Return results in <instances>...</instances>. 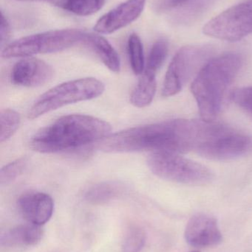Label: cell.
<instances>
[{"mask_svg":"<svg viewBox=\"0 0 252 252\" xmlns=\"http://www.w3.org/2000/svg\"><path fill=\"white\" fill-rule=\"evenodd\" d=\"M204 121L173 120L132 127L109 135L101 142L105 152L150 151L183 154L195 151L204 133Z\"/></svg>","mask_w":252,"mask_h":252,"instance_id":"6da1fadb","label":"cell"},{"mask_svg":"<svg viewBox=\"0 0 252 252\" xmlns=\"http://www.w3.org/2000/svg\"><path fill=\"white\" fill-rule=\"evenodd\" d=\"M110 124L95 117L70 115L38 130L31 138L34 151L52 154L103 140L110 135Z\"/></svg>","mask_w":252,"mask_h":252,"instance_id":"7a4b0ae2","label":"cell"},{"mask_svg":"<svg viewBox=\"0 0 252 252\" xmlns=\"http://www.w3.org/2000/svg\"><path fill=\"white\" fill-rule=\"evenodd\" d=\"M243 64L236 53H226L210 59L203 66L192 84L202 120L214 121L223 107L226 93Z\"/></svg>","mask_w":252,"mask_h":252,"instance_id":"3957f363","label":"cell"},{"mask_svg":"<svg viewBox=\"0 0 252 252\" xmlns=\"http://www.w3.org/2000/svg\"><path fill=\"white\" fill-rule=\"evenodd\" d=\"M105 90V84L94 78H80L63 83L38 97L30 109L28 118L36 119L68 105L96 98L103 94Z\"/></svg>","mask_w":252,"mask_h":252,"instance_id":"277c9868","label":"cell"},{"mask_svg":"<svg viewBox=\"0 0 252 252\" xmlns=\"http://www.w3.org/2000/svg\"><path fill=\"white\" fill-rule=\"evenodd\" d=\"M84 34L85 32L81 30L61 29L28 35L7 44L1 56L13 59L58 53L82 43Z\"/></svg>","mask_w":252,"mask_h":252,"instance_id":"5b68a950","label":"cell"},{"mask_svg":"<svg viewBox=\"0 0 252 252\" xmlns=\"http://www.w3.org/2000/svg\"><path fill=\"white\" fill-rule=\"evenodd\" d=\"M147 165L155 176L176 183L198 186L207 185L214 179L213 172L206 166L175 153H152Z\"/></svg>","mask_w":252,"mask_h":252,"instance_id":"8992f818","label":"cell"},{"mask_svg":"<svg viewBox=\"0 0 252 252\" xmlns=\"http://www.w3.org/2000/svg\"><path fill=\"white\" fill-rule=\"evenodd\" d=\"M252 150L250 136L213 121L195 151L208 159L226 161L244 157Z\"/></svg>","mask_w":252,"mask_h":252,"instance_id":"52a82bcc","label":"cell"},{"mask_svg":"<svg viewBox=\"0 0 252 252\" xmlns=\"http://www.w3.org/2000/svg\"><path fill=\"white\" fill-rule=\"evenodd\" d=\"M210 51L204 47H182L173 58L163 84L162 94L172 97L181 91L187 81L202 69L210 59Z\"/></svg>","mask_w":252,"mask_h":252,"instance_id":"ba28073f","label":"cell"},{"mask_svg":"<svg viewBox=\"0 0 252 252\" xmlns=\"http://www.w3.org/2000/svg\"><path fill=\"white\" fill-rule=\"evenodd\" d=\"M203 32L226 41H238L252 34V0L229 7L207 22Z\"/></svg>","mask_w":252,"mask_h":252,"instance_id":"9c48e42d","label":"cell"},{"mask_svg":"<svg viewBox=\"0 0 252 252\" xmlns=\"http://www.w3.org/2000/svg\"><path fill=\"white\" fill-rule=\"evenodd\" d=\"M185 239L196 248L216 247L223 241L217 219L205 214L192 216L186 226Z\"/></svg>","mask_w":252,"mask_h":252,"instance_id":"30bf717a","label":"cell"},{"mask_svg":"<svg viewBox=\"0 0 252 252\" xmlns=\"http://www.w3.org/2000/svg\"><path fill=\"white\" fill-rule=\"evenodd\" d=\"M146 0H127L105 13L96 22L94 31L99 34H110L136 20L143 12Z\"/></svg>","mask_w":252,"mask_h":252,"instance_id":"8fae6325","label":"cell"},{"mask_svg":"<svg viewBox=\"0 0 252 252\" xmlns=\"http://www.w3.org/2000/svg\"><path fill=\"white\" fill-rule=\"evenodd\" d=\"M53 69L44 61L35 58H24L15 63L10 73L13 84L19 87H37L51 80Z\"/></svg>","mask_w":252,"mask_h":252,"instance_id":"7c38bea8","label":"cell"},{"mask_svg":"<svg viewBox=\"0 0 252 252\" xmlns=\"http://www.w3.org/2000/svg\"><path fill=\"white\" fill-rule=\"evenodd\" d=\"M18 208L22 217L28 223L42 226L53 216L54 202L48 194L41 192H28L19 197Z\"/></svg>","mask_w":252,"mask_h":252,"instance_id":"4fadbf2b","label":"cell"},{"mask_svg":"<svg viewBox=\"0 0 252 252\" xmlns=\"http://www.w3.org/2000/svg\"><path fill=\"white\" fill-rule=\"evenodd\" d=\"M42 235L41 226L30 223L19 225L1 236V244L9 247H33L40 242Z\"/></svg>","mask_w":252,"mask_h":252,"instance_id":"5bb4252c","label":"cell"},{"mask_svg":"<svg viewBox=\"0 0 252 252\" xmlns=\"http://www.w3.org/2000/svg\"><path fill=\"white\" fill-rule=\"evenodd\" d=\"M82 43L93 50L109 70L116 73L120 72L121 60L119 56L105 37L99 34L85 32Z\"/></svg>","mask_w":252,"mask_h":252,"instance_id":"9a60e30c","label":"cell"},{"mask_svg":"<svg viewBox=\"0 0 252 252\" xmlns=\"http://www.w3.org/2000/svg\"><path fill=\"white\" fill-rule=\"evenodd\" d=\"M156 92L155 75L144 72L137 85L132 92L130 102L138 108H144L152 103Z\"/></svg>","mask_w":252,"mask_h":252,"instance_id":"2e32d148","label":"cell"},{"mask_svg":"<svg viewBox=\"0 0 252 252\" xmlns=\"http://www.w3.org/2000/svg\"><path fill=\"white\" fill-rule=\"evenodd\" d=\"M124 186L119 182H106L90 187L85 192V199L93 204H105L118 196Z\"/></svg>","mask_w":252,"mask_h":252,"instance_id":"e0dca14e","label":"cell"},{"mask_svg":"<svg viewBox=\"0 0 252 252\" xmlns=\"http://www.w3.org/2000/svg\"><path fill=\"white\" fill-rule=\"evenodd\" d=\"M53 4L78 16H90L99 11L105 0H50Z\"/></svg>","mask_w":252,"mask_h":252,"instance_id":"ac0fdd59","label":"cell"},{"mask_svg":"<svg viewBox=\"0 0 252 252\" xmlns=\"http://www.w3.org/2000/svg\"><path fill=\"white\" fill-rule=\"evenodd\" d=\"M168 51L169 46L167 41L164 40L157 41L151 48L144 72L156 76L157 72L161 69L167 59Z\"/></svg>","mask_w":252,"mask_h":252,"instance_id":"d6986e66","label":"cell"},{"mask_svg":"<svg viewBox=\"0 0 252 252\" xmlns=\"http://www.w3.org/2000/svg\"><path fill=\"white\" fill-rule=\"evenodd\" d=\"M127 47L133 72L136 75H142L145 69L144 55L142 40L137 34H131L129 37Z\"/></svg>","mask_w":252,"mask_h":252,"instance_id":"ffe728a7","label":"cell"},{"mask_svg":"<svg viewBox=\"0 0 252 252\" xmlns=\"http://www.w3.org/2000/svg\"><path fill=\"white\" fill-rule=\"evenodd\" d=\"M20 115L13 109H6L0 113V142L10 139L20 125Z\"/></svg>","mask_w":252,"mask_h":252,"instance_id":"44dd1931","label":"cell"},{"mask_svg":"<svg viewBox=\"0 0 252 252\" xmlns=\"http://www.w3.org/2000/svg\"><path fill=\"white\" fill-rule=\"evenodd\" d=\"M29 163V158L22 157L4 166L0 170V184L8 185L25 172Z\"/></svg>","mask_w":252,"mask_h":252,"instance_id":"7402d4cb","label":"cell"},{"mask_svg":"<svg viewBox=\"0 0 252 252\" xmlns=\"http://www.w3.org/2000/svg\"><path fill=\"white\" fill-rule=\"evenodd\" d=\"M146 243V233L138 226H133L127 231L122 245V252H140Z\"/></svg>","mask_w":252,"mask_h":252,"instance_id":"603a6c76","label":"cell"},{"mask_svg":"<svg viewBox=\"0 0 252 252\" xmlns=\"http://www.w3.org/2000/svg\"><path fill=\"white\" fill-rule=\"evenodd\" d=\"M234 103L252 118V87H245L235 90L232 94Z\"/></svg>","mask_w":252,"mask_h":252,"instance_id":"cb8c5ba5","label":"cell"},{"mask_svg":"<svg viewBox=\"0 0 252 252\" xmlns=\"http://www.w3.org/2000/svg\"><path fill=\"white\" fill-rule=\"evenodd\" d=\"M10 36V28L7 18L2 13L1 14V25H0V40L1 45L3 46L7 42Z\"/></svg>","mask_w":252,"mask_h":252,"instance_id":"d4e9b609","label":"cell"},{"mask_svg":"<svg viewBox=\"0 0 252 252\" xmlns=\"http://www.w3.org/2000/svg\"><path fill=\"white\" fill-rule=\"evenodd\" d=\"M192 1L193 0H164L163 6L167 8H173V7H180Z\"/></svg>","mask_w":252,"mask_h":252,"instance_id":"484cf974","label":"cell"},{"mask_svg":"<svg viewBox=\"0 0 252 252\" xmlns=\"http://www.w3.org/2000/svg\"><path fill=\"white\" fill-rule=\"evenodd\" d=\"M17 1H44V0H17ZM50 1V0H49Z\"/></svg>","mask_w":252,"mask_h":252,"instance_id":"4316f807","label":"cell"},{"mask_svg":"<svg viewBox=\"0 0 252 252\" xmlns=\"http://www.w3.org/2000/svg\"><path fill=\"white\" fill-rule=\"evenodd\" d=\"M201 252L198 251V250H195V251H192V252Z\"/></svg>","mask_w":252,"mask_h":252,"instance_id":"83f0119b","label":"cell"}]
</instances>
